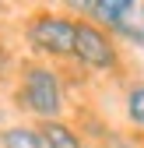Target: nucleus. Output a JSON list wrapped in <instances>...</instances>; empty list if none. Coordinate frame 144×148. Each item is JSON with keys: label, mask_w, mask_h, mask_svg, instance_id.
Masks as SVG:
<instances>
[{"label": "nucleus", "mask_w": 144, "mask_h": 148, "mask_svg": "<svg viewBox=\"0 0 144 148\" xmlns=\"http://www.w3.org/2000/svg\"><path fill=\"white\" fill-rule=\"evenodd\" d=\"M18 99L39 120H60V113H63V88H60L56 71L46 67V64H25Z\"/></svg>", "instance_id": "f257e3e1"}, {"label": "nucleus", "mask_w": 144, "mask_h": 148, "mask_svg": "<svg viewBox=\"0 0 144 148\" xmlns=\"http://www.w3.org/2000/svg\"><path fill=\"white\" fill-rule=\"evenodd\" d=\"M74 32L77 21L63 14H35L25 28L32 49L46 53V57H74Z\"/></svg>", "instance_id": "f03ea898"}, {"label": "nucleus", "mask_w": 144, "mask_h": 148, "mask_svg": "<svg viewBox=\"0 0 144 148\" xmlns=\"http://www.w3.org/2000/svg\"><path fill=\"white\" fill-rule=\"evenodd\" d=\"M74 57L92 67V71H116L120 67V53H116V39L105 28H98L95 21H77L74 32Z\"/></svg>", "instance_id": "7ed1b4c3"}, {"label": "nucleus", "mask_w": 144, "mask_h": 148, "mask_svg": "<svg viewBox=\"0 0 144 148\" xmlns=\"http://www.w3.org/2000/svg\"><path fill=\"white\" fill-rule=\"evenodd\" d=\"M137 4H141V0H95V7H92V14H88V18H92L98 28L113 32L116 25L127 21V18H134Z\"/></svg>", "instance_id": "20e7f679"}, {"label": "nucleus", "mask_w": 144, "mask_h": 148, "mask_svg": "<svg viewBox=\"0 0 144 148\" xmlns=\"http://www.w3.org/2000/svg\"><path fill=\"white\" fill-rule=\"evenodd\" d=\"M35 131H39V138H42L46 148H84L81 134L70 123H63V120H39Z\"/></svg>", "instance_id": "39448f33"}, {"label": "nucleus", "mask_w": 144, "mask_h": 148, "mask_svg": "<svg viewBox=\"0 0 144 148\" xmlns=\"http://www.w3.org/2000/svg\"><path fill=\"white\" fill-rule=\"evenodd\" d=\"M0 148H46V145H42L35 127L14 123V127H4V131H0Z\"/></svg>", "instance_id": "423d86ee"}, {"label": "nucleus", "mask_w": 144, "mask_h": 148, "mask_svg": "<svg viewBox=\"0 0 144 148\" xmlns=\"http://www.w3.org/2000/svg\"><path fill=\"white\" fill-rule=\"evenodd\" d=\"M127 120L134 127H144V85L127 88Z\"/></svg>", "instance_id": "0eeeda50"}, {"label": "nucleus", "mask_w": 144, "mask_h": 148, "mask_svg": "<svg viewBox=\"0 0 144 148\" xmlns=\"http://www.w3.org/2000/svg\"><path fill=\"white\" fill-rule=\"evenodd\" d=\"M109 35H113V39H127V42H134V46H144V25H137L134 18H127L123 25H116Z\"/></svg>", "instance_id": "6e6552de"}, {"label": "nucleus", "mask_w": 144, "mask_h": 148, "mask_svg": "<svg viewBox=\"0 0 144 148\" xmlns=\"http://www.w3.org/2000/svg\"><path fill=\"white\" fill-rule=\"evenodd\" d=\"M63 7H67V11H74V14H92L95 0H63Z\"/></svg>", "instance_id": "1a4fd4ad"}, {"label": "nucleus", "mask_w": 144, "mask_h": 148, "mask_svg": "<svg viewBox=\"0 0 144 148\" xmlns=\"http://www.w3.org/2000/svg\"><path fill=\"white\" fill-rule=\"evenodd\" d=\"M109 148H130V145L123 141V138H113V141H109Z\"/></svg>", "instance_id": "9d476101"}, {"label": "nucleus", "mask_w": 144, "mask_h": 148, "mask_svg": "<svg viewBox=\"0 0 144 148\" xmlns=\"http://www.w3.org/2000/svg\"><path fill=\"white\" fill-rule=\"evenodd\" d=\"M0 123H4V109H0Z\"/></svg>", "instance_id": "9b49d317"}, {"label": "nucleus", "mask_w": 144, "mask_h": 148, "mask_svg": "<svg viewBox=\"0 0 144 148\" xmlns=\"http://www.w3.org/2000/svg\"><path fill=\"white\" fill-rule=\"evenodd\" d=\"M141 11H144V0H141Z\"/></svg>", "instance_id": "f8f14e48"}]
</instances>
